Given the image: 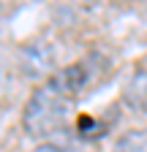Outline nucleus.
Returning <instances> with one entry per match:
<instances>
[{
	"mask_svg": "<svg viewBox=\"0 0 147 152\" xmlns=\"http://www.w3.org/2000/svg\"><path fill=\"white\" fill-rule=\"evenodd\" d=\"M33 152H65L63 147H57V144H52V141H44V144H38Z\"/></svg>",
	"mask_w": 147,
	"mask_h": 152,
	"instance_id": "obj_3",
	"label": "nucleus"
},
{
	"mask_svg": "<svg viewBox=\"0 0 147 152\" xmlns=\"http://www.w3.org/2000/svg\"><path fill=\"white\" fill-rule=\"evenodd\" d=\"M123 98L131 109L147 111V68H139L131 79H128L125 90H123Z\"/></svg>",
	"mask_w": 147,
	"mask_h": 152,
	"instance_id": "obj_2",
	"label": "nucleus"
},
{
	"mask_svg": "<svg viewBox=\"0 0 147 152\" xmlns=\"http://www.w3.org/2000/svg\"><path fill=\"white\" fill-rule=\"evenodd\" d=\"M74 101L76 98H71L49 76L41 87L33 90V95L22 109V130L30 139H46L60 133L74 111Z\"/></svg>",
	"mask_w": 147,
	"mask_h": 152,
	"instance_id": "obj_1",
	"label": "nucleus"
}]
</instances>
